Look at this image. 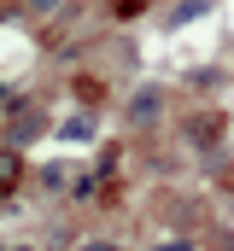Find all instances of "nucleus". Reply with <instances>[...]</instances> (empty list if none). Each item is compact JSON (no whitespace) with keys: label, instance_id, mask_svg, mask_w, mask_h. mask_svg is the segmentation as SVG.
Wrapping results in <instances>:
<instances>
[{"label":"nucleus","instance_id":"nucleus-2","mask_svg":"<svg viewBox=\"0 0 234 251\" xmlns=\"http://www.w3.org/2000/svg\"><path fill=\"white\" fill-rule=\"evenodd\" d=\"M146 117H158V94L152 100H135V123H146Z\"/></svg>","mask_w":234,"mask_h":251},{"label":"nucleus","instance_id":"nucleus-1","mask_svg":"<svg viewBox=\"0 0 234 251\" xmlns=\"http://www.w3.org/2000/svg\"><path fill=\"white\" fill-rule=\"evenodd\" d=\"M12 181H18V152L0 146V193H12Z\"/></svg>","mask_w":234,"mask_h":251},{"label":"nucleus","instance_id":"nucleus-3","mask_svg":"<svg viewBox=\"0 0 234 251\" xmlns=\"http://www.w3.org/2000/svg\"><path fill=\"white\" fill-rule=\"evenodd\" d=\"M141 6H146V0H117V12H141Z\"/></svg>","mask_w":234,"mask_h":251},{"label":"nucleus","instance_id":"nucleus-4","mask_svg":"<svg viewBox=\"0 0 234 251\" xmlns=\"http://www.w3.org/2000/svg\"><path fill=\"white\" fill-rule=\"evenodd\" d=\"M88 251H117V246H88Z\"/></svg>","mask_w":234,"mask_h":251}]
</instances>
